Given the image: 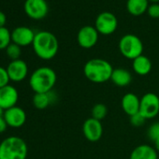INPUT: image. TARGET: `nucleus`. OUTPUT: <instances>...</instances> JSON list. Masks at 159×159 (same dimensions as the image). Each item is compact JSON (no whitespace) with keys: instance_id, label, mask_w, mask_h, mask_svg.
Here are the masks:
<instances>
[{"instance_id":"7ed1b4c3","label":"nucleus","mask_w":159,"mask_h":159,"mask_svg":"<svg viewBox=\"0 0 159 159\" xmlns=\"http://www.w3.org/2000/svg\"><path fill=\"white\" fill-rule=\"evenodd\" d=\"M57 81L55 71L50 66L35 69L29 77V86L35 94L47 93L53 89Z\"/></svg>"},{"instance_id":"a878e982","label":"nucleus","mask_w":159,"mask_h":159,"mask_svg":"<svg viewBox=\"0 0 159 159\" xmlns=\"http://www.w3.org/2000/svg\"><path fill=\"white\" fill-rule=\"evenodd\" d=\"M10 78L7 72V68L0 66V88H2L8 84H10Z\"/></svg>"},{"instance_id":"ddd939ff","label":"nucleus","mask_w":159,"mask_h":159,"mask_svg":"<svg viewBox=\"0 0 159 159\" xmlns=\"http://www.w3.org/2000/svg\"><path fill=\"white\" fill-rule=\"evenodd\" d=\"M83 132L85 139L91 142L98 141L103 135V125L101 121L92 117L86 119L83 125Z\"/></svg>"},{"instance_id":"c756f323","label":"nucleus","mask_w":159,"mask_h":159,"mask_svg":"<svg viewBox=\"0 0 159 159\" xmlns=\"http://www.w3.org/2000/svg\"><path fill=\"white\" fill-rule=\"evenodd\" d=\"M153 143H154V149L156 150L157 152H159V138L157 139H155L153 141Z\"/></svg>"},{"instance_id":"9b49d317","label":"nucleus","mask_w":159,"mask_h":159,"mask_svg":"<svg viewBox=\"0 0 159 159\" xmlns=\"http://www.w3.org/2000/svg\"><path fill=\"white\" fill-rule=\"evenodd\" d=\"M3 117L7 122L8 126L11 128L22 127L25 124L27 119L25 111L19 106H15L7 111H4Z\"/></svg>"},{"instance_id":"2f4dec72","label":"nucleus","mask_w":159,"mask_h":159,"mask_svg":"<svg viewBox=\"0 0 159 159\" xmlns=\"http://www.w3.org/2000/svg\"><path fill=\"white\" fill-rule=\"evenodd\" d=\"M3 113H4V111L0 108V116H3Z\"/></svg>"},{"instance_id":"9d476101","label":"nucleus","mask_w":159,"mask_h":159,"mask_svg":"<svg viewBox=\"0 0 159 159\" xmlns=\"http://www.w3.org/2000/svg\"><path fill=\"white\" fill-rule=\"evenodd\" d=\"M6 68L11 82L21 83L28 76V66L22 59L11 61Z\"/></svg>"},{"instance_id":"bb28decb","label":"nucleus","mask_w":159,"mask_h":159,"mask_svg":"<svg viewBox=\"0 0 159 159\" xmlns=\"http://www.w3.org/2000/svg\"><path fill=\"white\" fill-rule=\"evenodd\" d=\"M147 13L152 18H159V4L153 3L148 7Z\"/></svg>"},{"instance_id":"aec40b11","label":"nucleus","mask_w":159,"mask_h":159,"mask_svg":"<svg viewBox=\"0 0 159 159\" xmlns=\"http://www.w3.org/2000/svg\"><path fill=\"white\" fill-rule=\"evenodd\" d=\"M148 7V0H127L126 2L127 11L133 16H140L147 12Z\"/></svg>"},{"instance_id":"4468645a","label":"nucleus","mask_w":159,"mask_h":159,"mask_svg":"<svg viewBox=\"0 0 159 159\" xmlns=\"http://www.w3.org/2000/svg\"><path fill=\"white\" fill-rule=\"evenodd\" d=\"M36 33L27 26H18L11 32V40L20 47H26L33 44Z\"/></svg>"},{"instance_id":"0eeeda50","label":"nucleus","mask_w":159,"mask_h":159,"mask_svg":"<svg viewBox=\"0 0 159 159\" xmlns=\"http://www.w3.org/2000/svg\"><path fill=\"white\" fill-rule=\"evenodd\" d=\"M118 26V20L116 16L110 11H103L99 13L95 22V27L98 32L104 36H109L114 33Z\"/></svg>"},{"instance_id":"c85d7f7f","label":"nucleus","mask_w":159,"mask_h":159,"mask_svg":"<svg viewBox=\"0 0 159 159\" xmlns=\"http://www.w3.org/2000/svg\"><path fill=\"white\" fill-rule=\"evenodd\" d=\"M7 23V17L4 12L0 11V28L5 27V25Z\"/></svg>"},{"instance_id":"f03ea898","label":"nucleus","mask_w":159,"mask_h":159,"mask_svg":"<svg viewBox=\"0 0 159 159\" xmlns=\"http://www.w3.org/2000/svg\"><path fill=\"white\" fill-rule=\"evenodd\" d=\"M113 69L109 61L101 58H93L85 63L84 74L91 83L103 84L111 81Z\"/></svg>"},{"instance_id":"f8f14e48","label":"nucleus","mask_w":159,"mask_h":159,"mask_svg":"<svg viewBox=\"0 0 159 159\" xmlns=\"http://www.w3.org/2000/svg\"><path fill=\"white\" fill-rule=\"evenodd\" d=\"M19 101V92L12 84H8L0 88V108L7 111L17 106Z\"/></svg>"},{"instance_id":"dca6fc26","label":"nucleus","mask_w":159,"mask_h":159,"mask_svg":"<svg viewBox=\"0 0 159 159\" xmlns=\"http://www.w3.org/2000/svg\"><path fill=\"white\" fill-rule=\"evenodd\" d=\"M57 95L52 90L47 93L35 94L32 99L33 106L38 110H45L49 106L54 104L57 100Z\"/></svg>"},{"instance_id":"1a4fd4ad","label":"nucleus","mask_w":159,"mask_h":159,"mask_svg":"<svg viewBox=\"0 0 159 159\" xmlns=\"http://www.w3.org/2000/svg\"><path fill=\"white\" fill-rule=\"evenodd\" d=\"M98 32L95 26L84 25L79 30L77 40L79 45L84 49H91L98 41Z\"/></svg>"},{"instance_id":"cd10ccee","label":"nucleus","mask_w":159,"mask_h":159,"mask_svg":"<svg viewBox=\"0 0 159 159\" xmlns=\"http://www.w3.org/2000/svg\"><path fill=\"white\" fill-rule=\"evenodd\" d=\"M8 127H9V126H8V124H7V122L5 121L4 117H3V116H0V134H1V133H4V132L7 130Z\"/></svg>"},{"instance_id":"a211bd4d","label":"nucleus","mask_w":159,"mask_h":159,"mask_svg":"<svg viewBox=\"0 0 159 159\" xmlns=\"http://www.w3.org/2000/svg\"><path fill=\"white\" fill-rule=\"evenodd\" d=\"M111 81L118 87H126L132 82V75L129 70L124 67H117L112 71Z\"/></svg>"},{"instance_id":"b1692460","label":"nucleus","mask_w":159,"mask_h":159,"mask_svg":"<svg viewBox=\"0 0 159 159\" xmlns=\"http://www.w3.org/2000/svg\"><path fill=\"white\" fill-rule=\"evenodd\" d=\"M147 135L152 141H154L159 138V122H155L150 125L147 131Z\"/></svg>"},{"instance_id":"5701e85b","label":"nucleus","mask_w":159,"mask_h":159,"mask_svg":"<svg viewBox=\"0 0 159 159\" xmlns=\"http://www.w3.org/2000/svg\"><path fill=\"white\" fill-rule=\"evenodd\" d=\"M21 48H22V47H20L19 45H17V44L11 42V43L8 46V48H7L5 51H6V53H7L8 57H9L11 61H13V60H18V59H20V56H21V54H22V49H21Z\"/></svg>"},{"instance_id":"473e14b6","label":"nucleus","mask_w":159,"mask_h":159,"mask_svg":"<svg viewBox=\"0 0 159 159\" xmlns=\"http://www.w3.org/2000/svg\"><path fill=\"white\" fill-rule=\"evenodd\" d=\"M25 1H26V0H25Z\"/></svg>"},{"instance_id":"4be33fe9","label":"nucleus","mask_w":159,"mask_h":159,"mask_svg":"<svg viewBox=\"0 0 159 159\" xmlns=\"http://www.w3.org/2000/svg\"><path fill=\"white\" fill-rule=\"evenodd\" d=\"M11 42V32L6 27L0 28V51L6 50Z\"/></svg>"},{"instance_id":"f257e3e1","label":"nucleus","mask_w":159,"mask_h":159,"mask_svg":"<svg viewBox=\"0 0 159 159\" xmlns=\"http://www.w3.org/2000/svg\"><path fill=\"white\" fill-rule=\"evenodd\" d=\"M32 46L36 55L42 60L54 58L59 49L56 37L49 31H39L36 33Z\"/></svg>"},{"instance_id":"39448f33","label":"nucleus","mask_w":159,"mask_h":159,"mask_svg":"<svg viewBox=\"0 0 159 159\" xmlns=\"http://www.w3.org/2000/svg\"><path fill=\"white\" fill-rule=\"evenodd\" d=\"M118 46L121 54L132 61L142 54L144 48L141 39L133 34H126L123 36Z\"/></svg>"},{"instance_id":"2eb2a0df","label":"nucleus","mask_w":159,"mask_h":159,"mask_svg":"<svg viewBox=\"0 0 159 159\" xmlns=\"http://www.w3.org/2000/svg\"><path fill=\"white\" fill-rule=\"evenodd\" d=\"M140 98L134 93H126L121 100V107L129 117L139 112Z\"/></svg>"},{"instance_id":"7c9ffc66","label":"nucleus","mask_w":159,"mask_h":159,"mask_svg":"<svg viewBox=\"0 0 159 159\" xmlns=\"http://www.w3.org/2000/svg\"><path fill=\"white\" fill-rule=\"evenodd\" d=\"M149 2H152V4L153 3H158L159 2V0H148Z\"/></svg>"},{"instance_id":"20e7f679","label":"nucleus","mask_w":159,"mask_h":159,"mask_svg":"<svg viewBox=\"0 0 159 159\" xmlns=\"http://www.w3.org/2000/svg\"><path fill=\"white\" fill-rule=\"evenodd\" d=\"M28 146L24 139L10 136L0 142V159H26Z\"/></svg>"},{"instance_id":"423d86ee","label":"nucleus","mask_w":159,"mask_h":159,"mask_svg":"<svg viewBox=\"0 0 159 159\" xmlns=\"http://www.w3.org/2000/svg\"><path fill=\"white\" fill-rule=\"evenodd\" d=\"M139 113L146 119H153L159 114V97L154 93H146L140 98Z\"/></svg>"},{"instance_id":"393cba45","label":"nucleus","mask_w":159,"mask_h":159,"mask_svg":"<svg viewBox=\"0 0 159 159\" xmlns=\"http://www.w3.org/2000/svg\"><path fill=\"white\" fill-rule=\"evenodd\" d=\"M145 122H146V119L139 112L130 116V123L133 126L139 127V126L143 125L145 124Z\"/></svg>"},{"instance_id":"6e6552de","label":"nucleus","mask_w":159,"mask_h":159,"mask_svg":"<svg viewBox=\"0 0 159 159\" xmlns=\"http://www.w3.org/2000/svg\"><path fill=\"white\" fill-rule=\"evenodd\" d=\"M24 9L25 14L33 20L45 18L49 11V7L45 0H26Z\"/></svg>"},{"instance_id":"412c9836","label":"nucleus","mask_w":159,"mask_h":159,"mask_svg":"<svg viewBox=\"0 0 159 159\" xmlns=\"http://www.w3.org/2000/svg\"><path fill=\"white\" fill-rule=\"evenodd\" d=\"M107 114H108V108L103 103H98L94 105V107L91 110V115H92L91 117L98 121L103 120L107 116Z\"/></svg>"},{"instance_id":"6ab92c4d","label":"nucleus","mask_w":159,"mask_h":159,"mask_svg":"<svg viewBox=\"0 0 159 159\" xmlns=\"http://www.w3.org/2000/svg\"><path fill=\"white\" fill-rule=\"evenodd\" d=\"M132 68L136 74L146 76L152 70V62L147 56L141 54L132 61Z\"/></svg>"},{"instance_id":"f3484780","label":"nucleus","mask_w":159,"mask_h":159,"mask_svg":"<svg viewBox=\"0 0 159 159\" xmlns=\"http://www.w3.org/2000/svg\"><path fill=\"white\" fill-rule=\"evenodd\" d=\"M129 159H158V152L154 147L148 144H141L133 149Z\"/></svg>"}]
</instances>
